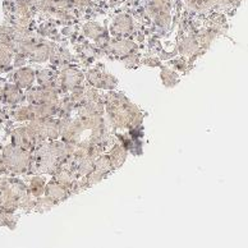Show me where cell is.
<instances>
[{"label": "cell", "instance_id": "1", "mask_svg": "<svg viewBox=\"0 0 248 248\" xmlns=\"http://www.w3.org/2000/svg\"><path fill=\"white\" fill-rule=\"evenodd\" d=\"M32 151L22 149L15 145L4 146L1 150L4 164L7 168V174L12 175H21V174H29L31 168L33 167V159H32Z\"/></svg>", "mask_w": 248, "mask_h": 248}, {"label": "cell", "instance_id": "2", "mask_svg": "<svg viewBox=\"0 0 248 248\" xmlns=\"http://www.w3.org/2000/svg\"><path fill=\"white\" fill-rule=\"evenodd\" d=\"M12 82L17 85L23 91H27L35 85L36 82V72L31 67H21L16 68L12 76Z\"/></svg>", "mask_w": 248, "mask_h": 248}, {"label": "cell", "instance_id": "3", "mask_svg": "<svg viewBox=\"0 0 248 248\" xmlns=\"http://www.w3.org/2000/svg\"><path fill=\"white\" fill-rule=\"evenodd\" d=\"M137 45L133 40L128 39H118L109 41V45L105 50H109L110 53L114 54L118 58H127L133 54Z\"/></svg>", "mask_w": 248, "mask_h": 248}, {"label": "cell", "instance_id": "4", "mask_svg": "<svg viewBox=\"0 0 248 248\" xmlns=\"http://www.w3.org/2000/svg\"><path fill=\"white\" fill-rule=\"evenodd\" d=\"M26 101V91L19 89L13 82L4 83V99L3 103L9 108L17 107L19 104Z\"/></svg>", "mask_w": 248, "mask_h": 248}, {"label": "cell", "instance_id": "5", "mask_svg": "<svg viewBox=\"0 0 248 248\" xmlns=\"http://www.w3.org/2000/svg\"><path fill=\"white\" fill-rule=\"evenodd\" d=\"M50 174H32L30 177H27V187H29L30 195L35 199H40V196L44 195L45 192V187L46 183L50 179Z\"/></svg>", "mask_w": 248, "mask_h": 248}, {"label": "cell", "instance_id": "6", "mask_svg": "<svg viewBox=\"0 0 248 248\" xmlns=\"http://www.w3.org/2000/svg\"><path fill=\"white\" fill-rule=\"evenodd\" d=\"M69 189L67 187H64L63 185H61L59 182H57L55 179L51 181V178L49 179V182L46 183V187H45V197L49 199L50 201L53 202H59L62 200L67 199Z\"/></svg>", "mask_w": 248, "mask_h": 248}, {"label": "cell", "instance_id": "7", "mask_svg": "<svg viewBox=\"0 0 248 248\" xmlns=\"http://www.w3.org/2000/svg\"><path fill=\"white\" fill-rule=\"evenodd\" d=\"M133 31V22H132L131 17L128 16H119L114 19L113 25L110 27V32L117 37H124V36L129 35Z\"/></svg>", "mask_w": 248, "mask_h": 248}, {"label": "cell", "instance_id": "8", "mask_svg": "<svg viewBox=\"0 0 248 248\" xmlns=\"http://www.w3.org/2000/svg\"><path fill=\"white\" fill-rule=\"evenodd\" d=\"M13 57H15V51L12 50V47L0 43V72H8V69L13 68L12 67Z\"/></svg>", "mask_w": 248, "mask_h": 248}, {"label": "cell", "instance_id": "9", "mask_svg": "<svg viewBox=\"0 0 248 248\" xmlns=\"http://www.w3.org/2000/svg\"><path fill=\"white\" fill-rule=\"evenodd\" d=\"M109 157L111 164H113V168L115 169V168L121 167L122 164L124 163V160L127 157V150L124 149L123 145L117 143V145H114L113 147L110 149Z\"/></svg>", "mask_w": 248, "mask_h": 248}, {"label": "cell", "instance_id": "10", "mask_svg": "<svg viewBox=\"0 0 248 248\" xmlns=\"http://www.w3.org/2000/svg\"><path fill=\"white\" fill-rule=\"evenodd\" d=\"M86 37L93 40V41H97L99 39L104 37V29L99 23L96 22H91V23H87L83 29Z\"/></svg>", "mask_w": 248, "mask_h": 248}, {"label": "cell", "instance_id": "11", "mask_svg": "<svg viewBox=\"0 0 248 248\" xmlns=\"http://www.w3.org/2000/svg\"><path fill=\"white\" fill-rule=\"evenodd\" d=\"M113 169V164L110 161L109 155H100L95 159V170L108 175Z\"/></svg>", "mask_w": 248, "mask_h": 248}, {"label": "cell", "instance_id": "12", "mask_svg": "<svg viewBox=\"0 0 248 248\" xmlns=\"http://www.w3.org/2000/svg\"><path fill=\"white\" fill-rule=\"evenodd\" d=\"M161 78H163V81L165 85L168 86V82H170L169 86H173V81H177V73L174 71H171V69H164V71L161 72Z\"/></svg>", "mask_w": 248, "mask_h": 248}, {"label": "cell", "instance_id": "13", "mask_svg": "<svg viewBox=\"0 0 248 248\" xmlns=\"http://www.w3.org/2000/svg\"><path fill=\"white\" fill-rule=\"evenodd\" d=\"M1 175H7V168H5L3 155H1V151H0V177Z\"/></svg>", "mask_w": 248, "mask_h": 248}, {"label": "cell", "instance_id": "14", "mask_svg": "<svg viewBox=\"0 0 248 248\" xmlns=\"http://www.w3.org/2000/svg\"><path fill=\"white\" fill-rule=\"evenodd\" d=\"M71 1L77 5H86V4H89L90 0H71Z\"/></svg>", "mask_w": 248, "mask_h": 248}, {"label": "cell", "instance_id": "15", "mask_svg": "<svg viewBox=\"0 0 248 248\" xmlns=\"http://www.w3.org/2000/svg\"><path fill=\"white\" fill-rule=\"evenodd\" d=\"M4 99V83H0V104L3 103Z\"/></svg>", "mask_w": 248, "mask_h": 248}]
</instances>
